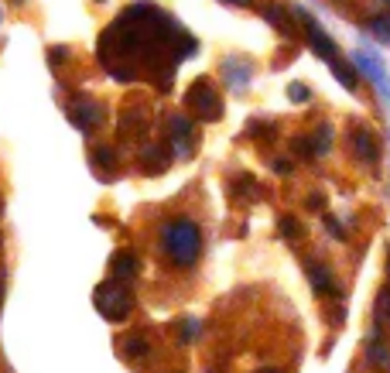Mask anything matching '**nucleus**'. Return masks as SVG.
Wrapping results in <instances>:
<instances>
[{"mask_svg":"<svg viewBox=\"0 0 390 373\" xmlns=\"http://www.w3.org/2000/svg\"><path fill=\"white\" fill-rule=\"evenodd\" d=\"M202 254V233L192 219H175L165 226V257L175 267H192Z\"/></svg>","mask_w":390,"mask_h":373,"instance_id":"f257e3e1","label":"nucleus"},{"mask_svg":"<svg viewBox=\"0 0 390 373\" xmlns=\"http://www.w3.org/2000/svg\"><path fill=\"white\" fill-rule=\"evenodd\" d=\"M93 301H96L99 315L110 318V322H123L127 315L134 312V295H130V288L120 284V281H106V284H99Z\"/></svg>","mask_w":390,"mask_h":373,"instance_id":"f03ea898","label":"nucleus"},{"mask_svg":"<svg viewBox=\"0 0 390 373\" xmlns=\"http://www.w3.org/2000/svg\"><path fill=\"white\" fill-rule=\"evenodd\" d=\"M185 106L192 110L199 120H219L223 117V96L213 86V79H195L185 93Z\"/></svg>","mask_w":390,"mask_h":373,"instance_id":"7ed1b4c3","label":"nucleus"},{"mask_svg":"<svg viewBox=\"0 0 390 373\" xmlns=\"http://www.w3.org/2000/svg\"><path fill=\"white\" fill-rule=\"evenodd\" d=\"M168 134H172V144H175L182 155H192V147L199 144L195 123L189 117H182V113H172V117H168Z\"/></svg>","mask_w":390,"mask_h":373,"instance_id":"20e7f679","label":"nucleus"},{"mask_svg":"<svg viewBox=\"0 0 390 373\" xmlns=\"http://www.w3.org/2000/svg\"><path fill=\"white\" fill-rule=\"evenodd\" d=\"M69 113H72V120H76L82 130H93V127L103 123V117H106L103 103H96V99H76V103L69 106Z\"/></svg>","mask_w":390,"mask_h":373,"instance_id":"39448f33","label":"nucleus"},{"mask_svg":"<svg viewBox=\"0 0 390 373\" xmlns=\"http://www.w3.org/2000/svg\"><path fill=\"white\" fill-rule=\"evenodd\" d=\"M350 144H352V151H356V157H360V161H367V165H373V161L380 157V144H377V138H373L367 127H352V130H350Z\"/></svg>","mask_w":390,"mask_h":373,"instance_id":"423d86ee","label":"nucleus"},{"mask_svg":"<svg viewBox=\"0 0 390 373\" xmlns=\"http://www.w3.org/2000/svg\"><path fill=\"white\" fill-rule=\"evenodd\" d=\"M137 271H140V264H137V257L130 254V250H120V254H113V260H110V281H120V284H130L137 277Z\"/></svg>","mask_w":390,"mask_h":373,"instance_id":"0eeeda50","label":"nucleus"},{"mask_svg":"<svg viewBox=\"0 0 390 373\" xmlns=\"http://www.w3.org/2000/svg\"><path fill=\"white\" fill-rule=\"evenodd\" d=\"M168 161H172V151H168L165 144H147V147L140 151V165H144L147 175H161V172L168 168Z\"/></svg>","mask_w":390,"mask_h":373,"instance_id":"6e6552de","label":"nucleus"},{"mask_svg":"<svg viewBox=\"0 0 390 373\" xmlns=\"http://www.w3.org/2000/svg\"><path fill=\"white\" fill-rule=\"evenodd\" d=\"M294 14H298V11H294ZM298 18H301V14H298ZM301 21H305V28H308V45H312L315 52H318L322 59H329V62L339 59V55H335V45L325 38V31H322V28H318L312 18H301Z\"/></svg>","mask_w":390,"mask_h":373,"instance_id":"1a4fd4ad","label":"nucleus"},{"mask_svg":"<svg viewBox=\"0 0 390 373\" xmlns=\"http://www.w3.org/2000/svg\"><path fill=\"white\" fill-rule=\"evenodd\" d=\"M305 271H308V277H312V288L318 291V295H329V291H335V277H332V271L325 267V264L308 260V264H305Z\"/></svg>","mask_w":390,"mask_h":373,"instance_id":"9d476101","label":"nucleus"},{"mask_svg":"<svg viewBox=\"0 0 390 373\" xmlns=\"http://www.w3.org/2000/svg\"><path fill=\"white\" fill-rule=\"evenodd\" d=\"M117 130H120V138H130V134H137V130H144V113L137 117V106H127L123 117L117 120Z\"/></svg>","mask_w":390,"mask_h":373,"instance_id":"9b49d317","label":"nucleus"},{"mask_svg":"<svg viewBox=\"0 0 390 373\" xmlns=\"http://www.w3.org/2000/svg\"><path fill=\"white\" fill-rule=\"evenodd\" d=\"M260 196V185H257L250 175H240L233 185V199L236 202H254V199Z\"/></svg>","mask_w":390,"mask_h":373,"instance_id":"f8f14e48","label":"nucleus"},{"mask_svg":"<svg viewBox=\"0 0 390 373\" xmlns=\"http://www.w3.org/2000/svg\"><path fill=\"white\" fill-rule=\"evenodd\" d=\"M264 18L271 21L274 28H281V31H284L288 38H291V35H294V24H291V18H288V14H284V11H281L277 4H267V11H264Z\"/></svg>","mask_w":390,"mask_h":373,"instance_id":"ddd939ff","label":"nucleus"},{"mask_svg":"<svg viewBox=\"0 0 390 373\" xmlns=\"http://www.w3.org/2000/svg\"><path fill=\"white\" fill-rule=\"evenodd\" d=\"M123 353L130 356V360H140V356H147V339L140 333H130L127 335V343H123Z\"/></svg>","mask_w":390,"mask_h":373,"instance_id":"4468645a","label":"nucleus"},{"mask_svg":"<svg viewBox=\"0 0 390 373\" xmlns=\"http://www.w3.org/2000/svg\"><path fill=\"white\" fill-rule=\"evenodd\" d=\"M93 161H96V168L106 175V172H117V155L110 151V147H96L93 151Z\"/></svg>","mask_w":390,"mask_h":373,"instance_id":"2eb2a0df","label":"nucleus"},{"mask_svg":"<svg viewBox=\"0 0 390 373\" xmlns=\"http://www.w3.org/2000/svg\"><path fill=\"white\" fill-rule=\"evenodd\" d=\"M329 144H332V127H329V123H322V127L315 130V138H312L315 155H325V151H329Z\"/></svg>","mask_w":390,"mask_h":373,"instance_id":"dca6fc26","label":"nucleus"},{"mask_svg":"<svg viewBox=\"0 0 390 373\" xmlns=\"http://www.w3.org/2000/svg\"><path fill=\"white\" fill-rule=\"evenodd\" d=\"M277 230H281L284 240H291V243L301 236V226H298V219H294V216H281V226H277Z\"/></svg>","mask_w":390,"mask_h":373,"instance_id":"f3484780","label":"nucleus"},{"mask_svg":"<svg viewBox=\"0 0 390 373\" xmlns=\"http://www.w3.org/2000/svg\"><path fill=\"white\" fill-rule=\"evenodd\" d=\"M370 31L380 41H390V18H373L370 21Z\"/></svg>","mask_w":390,"mask_h":373,"instance_id":"a211bd4d","label":"nucleus"},{"mask_svg":"<svg viewBox=\"0 0 390 373\" xmlns=\"http://www.w3.org/2000/svg\"><path fill=\"white\" fill-rule=\"evenodd\" d=\"M178 339H182V343H192L195 339V333H199V322H195V318H185V322H182V325H178Z\"/></svg>","mask_w":390,"mask_h":373,"instance_id":"6ab92c4d","label":"nucleus"},{"mask_svg":"<svg viewBox=\"0 0 390 373\" xmlns=\"http://www.w3.org/2000/svg\"><path fill=\"white\" fill-rule=\"evenodd\" d=\"M294 155H301V157H315V147H312V138H294Z\"/></svg>","mask_w":390,"mask_h":373,"instance_id":"aec40b11","label":"nucleus"},{"mask_svg":"<svg viewBox=\"0 0 390 373\" xmlns=\"http://www.w3.org/2000/svg\"><path fill=\"white\" fill-rule=\"evenodd\" d=\"M325 230H329L335 240H346V230L339 226V219H335V216H325Z\"/></svg>","mask_w":390,"mask_h":373,"instance_id":"412c9836","label":"nucleus"},{"mask_svg":"<svg viewBox=\"0 0 390 373\" xmlns=\"http://www.w3.org/2000/svg\"><path fill=\"white\" fill-rule=\"evenodd\" d=\"M312 96V89H308V86H301V82H294L291 86V99L294 103H301V99H308Z\"/></svg>","mask_w":390,"mask_h":373,"instance_id":"4be33fe9","label":"nucleus"},{"mask_svg":"<svg viewBox=\"0 0 390 373\" xmlns=\"http://www.w3.org/2000/svg\"><path fill=\"white\" fill-rule=\"evenodd\" d=\"M48 59H52V65H65L62 59H69V48H52V52H48Z\"/></svg>","mask_w":390,"mask_h":373,"instance_id":"5701e85b","label":"nucleus"},{"mask_svg":"<svg viewBox=\"0 0 390 373\" xmlns=\"http://www.w3.org/2000/svg\"><path fill=\"white\" fill-rule=\"evenodd\" d=\"M274 172L277 175H288V161H274Z\"/></svg>","mask_w":390,"mask_h":373,"instance_id":"b1692460","label":"nucleus"},{"mask_svg":"<svg viewBox=\"0 0 390 373\" xmlns=\"http://www.w3.org/2000/svg\"><path fill=\"white\" fill-rule=\"evenodd\" d=\"M308 206H312V209H322V196H318V192H315V196H308Z\"/></svg>","mask_w":390,"mask_h":373,"instance_id":"393cba45","label":"nucleus"},{"mask_svg":"<svg viewBox=\"0 0 390 373\" xmlns=\"http://www.w3.org/2000/svg\"><path fill=\"white\" fill-rule=\"evenodd\" d=\"M226 4H236V7H240V4H250V0H226Z\"/></svg>","mask_w":390,"mask_h":373,"instance_id":"a878e982","label":"nucleus"},{"mask_svg":"<svg viewBox=\"0 0 390 373\" xmlns=\"http://www.w3.org/2000/svg\"><path fill=\"white\" fill-rule=\"evenodd\" d=\"M260 373H281V370H260Z\"/></svg>","mask_w":390,"mask_h":373,"instance_id":"bb28decb","label":"nucleus"}]
</instances>
